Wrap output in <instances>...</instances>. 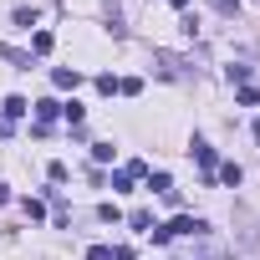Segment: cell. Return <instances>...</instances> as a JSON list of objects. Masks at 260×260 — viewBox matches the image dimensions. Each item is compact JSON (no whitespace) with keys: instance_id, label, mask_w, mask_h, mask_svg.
<instances>
[{"instance_id":"obj_1","label":"cell","mask_w":260,"mask_h":260,"mask_svg":"<svg viewBox=\"0 0 260 260\" xmlns=\"http://www.w3.org/2000/svg\"><path fill=\"white\" fill-rule=\"evenodd\" d=\"M199 230H204V219H194V214H179V219H169V224H164V235H169V240H174V235H199Z\"/></svg>"},{"instance_id":"obj_2","label":"cell","mask_w":260,"mask_h":260,"mask_svg":"<svg viewBox=\"0 0 260 260\" xmlns=\"http://www.w3.org/2000/svg\"><path fill=\"white\" fill-rule=\"evenodd\" d=\"M51 82H56L61 92H72V87H82V72H77V67H56V72H51Z\"/></svg>"},{"instance_id":"obj_3","label":"cell","mask_w":260,"mask_h":260,"mask_svg":"<svg viewBox=\"0 0 260 260\" xmlns=\"http://www.w3.org/2000/svg\"><path fill=\"white\" fill-rule=\"evenodd\" d=\"M26 112H31V102H26V97H6V107H0V117H11V122H16V117H26Z\"/></svg>"},{"instance_id":"obj_4","label":"cell","mask_w":260,"mask_h":260,"mask_svg":"<svg viewBox=\"0 0 260 260\" xmlns=\"http://www.w3.org/2000/svg\"><path fill=\"white\" fill-rule=\"evenodd\" d=\"M56 112H61V102H51V97H41V102H36V117H41V127H46Z\"/></svg>"},{"instance_id":"obj_5","label":"cell","mask_w":260,"mask_h":260,"mask_svg":"<svg viewBox=\"0 0 260 260\" xmlns=\"http://www.w3.org/2000/svg\"><path fill=\"white\" fill-rule=\"evenodd\" d=\"M194 158H199V164H204V169H214V148H209V143H204V138H194Z\"/></svg>"},{"instance_id":"obj_6","label":"cell","mask_w":260,"mask_h":260,"mask_svg":"<svg viewBox=\"0 0 260 260\" xmlns=\"http://www.w3.org/2000/svg\"><path fill=\"white\" fill-rule=\"evenodd\" d=\"M219 179H224L230 189H240V179H245V169H240V164H224V169H219Z\"/></svg>"},{"instance_id":"obj_7","label":"cell","mask_w":260,"mask_h":260,"mask_svg":"<svg viewBox=\"0 0 260 260\" xmlns=\"http://www.w3.org/2000/svg\"><path fill=\"white\" fill-rule=\"evenodd\" d=\"M148 189H153V194H174V179H169V174H148Z\"/></svg>"},{"instance_id":"obj_8","label":"cell","mask_w":260,"mask_h":260,"mask_svg":"<svg viewBox=\"0 0 260 260\" xmlns=\"http://www.w3.org/2000/svg\"><path fill=\"white\" fill-rule=\"evenodd\" d=\"M31 51L46 56V51H51V31H36V36H31Z\"/></svg>"},{"instance_id":"obj_9","label":"cell","mask_w":260,"mask_h":260,"mask_svg":"<svg viewBox=\"0 0 260 260\" xmlns=\"http://www.w3.org/2000/svg\"><path fill=\"white\" fill-rule=\"evenodd\" d=\"M112 153H117L112 143H92V158H97V164H112Z\"/></svg>"},{"instance_id":"obj_10","label":"cell","mask_w":260,"mask_h":260,"mask_svg":"<svg viewBox=\"0 0 260 260\" xmlns=\"http://www.w3.org/2000/svg\"><path fill=\"white\" fill-rule=\"evenodd\" d=\"M21 209H26V219H41V214H46V204H41V199H21Z\"/></svg>"},{"instance_id":"obj_11","label":"cell","mask_w":260,"mask_h":260,"mask_svg":"<svg viewBox=\"0 0 260 260\" xmlns=\"http://www.w3.org/2000/svg\"><path fill=\"white\" fill-rule=\"evenodd\" d=\"M117 92H127V97H138V92H143V82H138V77H122V82H117Z\"/></svg>"},{"instance_id":"obj_12","label":"cell","mask_w":260,"mask_h":260,"mask_svg":"<svg viewBox=\"0 0 260 260\" xmlns=\"http://www.w3.org/2000/svg\"><path fill=\"white\" fill-rule=\"evenodd\" d=\"M97 214H102V219H107V224H117V219H122V209H117V204H112V199H107V204H102V209H97Z\"/></svg>"},{"instance_id":"obj_13","label":"cell","mask_w":260,"mask_h":260,"mask_svg":"<svg viewBox=\"0 0 260 260\" xmlns=\"http://www.w3.org/2000/svg\"><path fill=\"white\" fill-rule=\"evenodd\" d=\"M87 260H112V250H107V245H92V250H87Z\"/></svg>"},{"instance_id":"obj_14","label":"cell","mask_w":260,"mask_h":260,"mask_svg":"<svg viewBox=\"0 0 260 260\" xmlns=\"http://www.w3.org/2000/svg\"><path fill=\"white\" fill-rule=\"evenodd\" d=\"M11 133H16V122H11V117H0V138H11Z\"/></svg>"},{"instance_id":"obj_15","label":"cell","mask_w":260,"mask_h":260,"mask_svg":"<svg viewBox=\"0 0 260 260\" xmlns=\"http://www.w3.org/2000/svg\"><path fill=\"white\" fill-rule=\"evenodd\" d=\"M214 6H219V11H235V6H240V0H214Z\"/></svg>"},{"instance_id":"obj_16","label":"cell","mask_w":260,"mask_h":260,"mask_svg":"<svg viewBox=\"0 0 260 260\" xmlns=\"http://www.w3.org/2000/svg\"><path fill=\"white\" fill-rule=\"evenodd\" d=\"M0 204H11V189H6V184H0Z\"/></svg>"},{"instance_id":"obj_17","label":"cell","mask_w":260,"mask_h":260,"mask_svg":"<svg viewBox=\"0 0 260 260\" xmlns=\"http://www.w3.org/2000/svg\"><path fill=\"white\" fill-rule=\"evenodd\" d=\"M169 6H174V11H184V6H189V0H169Z\"/></svg>"},{"instance_id":"obj_18","label":"cell","mask_w":260,"mask_h":260,"mask_svg":"<svg viewBox=\"0 0 260 260\" xmlns=\"http://www.w3.org/2000/svg\"><path fill=\"white\" fill-rule=\"evenodd\" d=\"M255 138H260V117H255Z\"/></svg>"}]
</instances>
